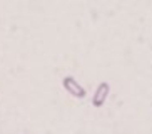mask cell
Segmentation results:
<instances>
[{
  "label": "cell",
  "mask_w": 152,
  "mask_h": 134,
  "mask_svg": "<svg viewBox=\"0 0 152 134\" xmlns=\"http://www.w3.org/2000/svg\"><path fill=\"white\" fill-rule=\"evenodd\" d=\"M109 94H110V85H109V82H100V84L97 85L95 92H94L92 106H94V107H102L104 102L107 101Z\"/></svg>",
  "instance_id": "obj_2"
},
{
  "label": "cell",
  "mask_w": 152,
  "mask_h": 134,
  "mask_svg": "<svg viewBox=\"0 0 152 134\" xmlns=\"http://www.w3.org/2000/svg\"><path fill=\"white\" fill-rule=\"evenodd\" d=\"M62 85H64V89L67 91L70 96H74V97H77V99L85 97V89L72 76L64 77V79H62Z\"/></svg>",
  "instance_id": "obj_1"
}]
</instances>
